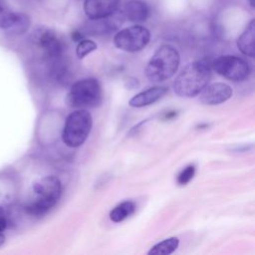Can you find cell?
<instances>
[{
  "mask_svg": "<svg viewBox=\"0 0 255 255\" xmlns=\"http://www.w3.org/2000/svg\"><path fill=\"white\" fill-rule=\"evenodd\" d=\"M211 78L209 64L204 61H195L187 65L175 78L173 90L176 95L184 98H192L208 85Z\"/></svg>",
  "mask_w": 255,
  "mask_h": 255,
  "instance_id": "1",
  "label": "cell"
},
{
  "mask_svg": "<svg viewBox=\"0 0 255 255\" xmlns=\"http://www.w3.org/2000/svg\"><path fill=\"white\" fill-rule=\"evenodd\" d=\"M33 199L26 205V211L34 217H42L58 202L61 192V181L53 175H48L34 183Z\"/></svg>",
  "mask_w": 255,
  "mask_h": 255,
  "instance_id": "2",
  "label": "cell"
},
{
  "mask_svg": "<svg viewBox=\"0 0 255 255\" xmlns=\"http://www.w3.org/2000/svg\"><path fill=\"white\" fill-rule=\"evenodd\" d=\"M179 62L178 51L171 45H162L148 62L145 68V76L150 82H163L175 74Z\"/></svg>",
  "mask_w": 255,
  "mask_h": 255,
  "instance_id": "3",
  "label": "cell"
},
{
  "mask_svg": "<svg viewBox=\"0 0 255 255\" xmlns=\"http://www.w3.org/2000/svg\"><path fill=\"white\" fill-rule=\"evenodd\" d=\"M103 100L102 88L97 79L88 78L72 85L66 103L71 108H96Z\"/></svg>",
  "mask_w": 255,
  "mask_h": 255,
  "instance_id": "4",
  "label": "cell"
},
{
  "mask_svg": "<svg viewBox=\"0 0 255 255\" xmlns=\"http://www.w3.org/2000/svg\"><path fill=\"white\" fill-rule=\"evenodd\" d=\"M93 125V119L91 114L80 109L71 113L65 123L62 139L64 143L69 147H79L87 139Z\"/></svg>",
  "mask_w": 255,
  "mask_h": 255,
  "instance_id": "5",
  "label": "cell"
},
{
  "mask_svg": "<svg viewBox=\"0 0 255 255\" xmlns=\"http://www.w3.org/2000/svg\"><path fill=\"white\" fill-rule=\"evenodd\" d=\"M149 31L140 25H134L119 31L114 37L117 48L126 52H137L142 50L149 42Z\"/></svg>",
  "mask_w": 255,
  "mask_h": 255,
  "instance_id": "6",
  "label": "cell"
},
{
  "mask_svg": "<svg viewBox=\"0 0 255 255\" xmlns=\"http://www.w3.org/2000/svg\"><path fill=\"white\" fill-rule=\"evenodd\" d=\"M212 67L218 75L234 82L245 80L250 73L248 64L243 59L233 55H224L216 58Z\"/></svg>",
  "mask_w": 255,
  "mask_h": 255,
  "instance_id": "7",
  "label": "cell"
},
{
  "mask_svg": "<svg viewBox=\"0 0 255 255\" xmlns=\"http://www.w3.org/2000/svg\"><path fill=\"white\" fill-rule=\"evenodd\" d=\"M35 43L42 49L50 61L61 59L63 46L56 33L51 29H39L34 33Z\"/></svg>",
  "mask_w": 255,
  "mask_h": 255,
  "instance_id": "8",
  "label": "cell"
},
{
  "mask_svg": "<svg viewBox=\"0 0 255 255\" xmlns=\"http://www.w3.org/2000/svg\"><path fill=\"white\" fill-rule=\"evenodd\" d=\"M121 0H85L84 10L91 20L108 18L119 9Z\"/></svg>",
  "mask_w": 255,
  "mask_h": 255,
  "instance_id": "9",
  "label": "cell"
},
{
  "mask_svg": "<svg viewBox=\"0 0 255 255\" xmlns=\"http://www.w3.org/2000/svg\"><path fill=\"white\" fill-rule=\"evenodd\" d=\"M232 89L230 86L224 83H214L209 86H206L200 92V102L205 105L213 106L219 105L227 100H229L232 96Z\"/></svg>",
  "mask_w": 255,
  "mask_h": 255,
  "instance_id": "10",
  "label": "cell"
},
{
  "mask_svg": "<svg viewBox=\"0 0 255 255\" xmlns=\"http://www.w3.org/2000/svg\"><path fill=\"white\" fill-rule=\"evenodd\" d=\"M167 91L168 90L166 87H159V86L152 87L133 96L129 100L128 104L130 107H133V108H142V107L151 105L156 101H158L159 99H161L167 93Z\"/></svg>",
  "mask_w": 255,
  "mask_h": 255,
  "instance_id": "11",
  "label": "cell"
},
{
  "mask_svg": "<svg viewBox=\"0 0 255 255\" xmlns=\"http://www.w3.org/2000/svg\"><path fill=\"white\" fill-rule=\"evenodd\" d=\"M124 14L131 22H144L149 15V8L141 0H128L124 6Z\"/></svg>",
  "mask_w": 255,
  "mask_h": 255,
  "instance_id": "12",
  "label": "cell"
},
{
  "mask_svg": "<svg viewBox=\"0 0 255 255\" xmlns=\"http://www.w3.org/2000/svg\"><path fill=\"white\" fill-rule=\"evenodd\" d=\"M255 22L251 20L244 32L237 40V47L240 52L253 58L255 56Z\"/></svg>",
  "mask_w": 255,
  "mask_h": 255,
  "instance_id": "13",
  "label": "cell"
},
{
  "mask_svg": "<svg viewBox=\"0 0 255 255\" xmlns=\"http://www.w3.org/2000/svg\"><path fill=\"white\" fill-rule=\"evenodd\" d=\"M31 26V19L29 15L23 12H15L11 25L6 30L11 35H22L28 31Z\"/></svg>",
  "mask_w": 255,
  "mask_h": 255,
  "instance_id": "14",
  "label": "cell"
},
{
  "mask_svg": "<svg viewBox=\"0 0 255 255\" xmlns=\"http://www.w3.org/2000/svg\"><path fill=\"white\" fill-rule=\"evenodd\" d=\"M135 209V205L131 201H124L117 205L111 212L110 218L114 222H121L130 216Z\"/></svg>",
  "mask_w": 255,
  "mask_h": 255,
  "instance_id": "15",
  "label": "cell"
},
{
  "mask_svg": "<svg viewBox=\"0 0 255 255\" xmlns=\"http://www.w3.org/2000/svg\"><path fill=\"white\" fill-rule=\"evenodd\" d=\"M179 244L177 237L167 238L157 244H155L149 251V255H168L174 252Z\"/></svg>",
  "mask_w": 255,
  "mask_h": 255,
  "instance_id": "16",
  "label": "cell"
},
{
  "mask_svg": "<svg viewBox=\"0 0 255 255\" xmlns=\"http://www.w3.org/2000/svg\"><path fill=\"white\" fill-rule=\"evenodd\" d=\"M14 11L10 10L8 6L0 0V29L7 30L12 23Z\"/></svg>",
  "mask_w": 255,
  "mask_h": 255,
  "instance_id": "17",
  "label": "cell"
},
{
  "mask_svg": "<svg viewBox=\"0 0 255 255\" xmlns=\"http://www.w3.org/2000/svg\"><path fill=\"white\" fill-rule=\"evenodd\" d=\"M96 49H97V44L94 41L88 40V39H82L81 41H79L76 53L78 58L82 59L87 55H89L90 53H92L93 51H95Z\"/></svg>",
  "mask_w": 255,
  "mask_h": 255,
  "instance_id": "18",
  "label": "cell"
},
{
  "mask_svg": "<svg viewBox=\"0 0 255 255\" xmlns=\"http://www.w3.org/2000/svg\"><path fill=\"white\" fill-rule=\"evenodd\" d=\"M195 173V166L193 164L187 165L177 176V182L180 185H184L188 183L194 176Z\"/></svg>",
  "mask_w": 255,
  "mask_h": 255,
  "instance_id": "19",
  "label": "cell"
},
{
  "mask_svg": "<svg viewBox=\"0 0 255 255\" xmlns=\"http://www.w3.org/2000/svg\"><path fill=\"white\" fill-rule=\"evenodd\" d=\"M72 38L74 41H81L82 39H84V36L80 31H75L72 34Z\"/></svg>",
  "mask_w": 255,
  "mask_h": 255,
  "instance_id": "20",
  "label": "cell"
},
{
  "mask_svg": "<svg viewBox=\"0 0 255 255\" xmlns=\"http://www.w3.org/2000/svg\"><path fill=\"white\" fill-rule=\"evenodd\" d=\"M5 243V236L2 232H0V246H2Z\"/></svg>",
  "mask_w": 255,
  "mask_h": 255,
  "instance_id": "21",
  "label": "cell"
},
{
  "mask_svg": "<svg viewBox=\"0 0 255 255\" xmlns=\"http://www.w3.org/2000/svg\"><path fill=\"white\" fill-rule=\"evenodd\" d=\"M249 2H250V4H251L252 6H254V0H249Z\"/></svg>",
  "mask_w": 255,
  "mask_h": 255,
  "instance_id": "22",
  "label": "cell"
}]
</instances>
